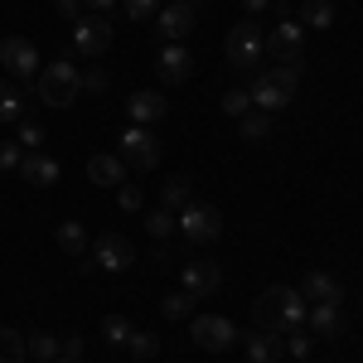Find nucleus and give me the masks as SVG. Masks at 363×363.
Returning a JSON list of instances; mask_svg holds the SVG:
<instances>
[{
  "mask_svg": "<svg viewBox=\"0 0 363 363\" xmlns=\"http://www.w3.org/2000/svg\"><path fill=\"white\" fill-rule=\"evenodd\" d=\"M102 335L112 339V349H126V339H131V320H126V315H107V320H102Z\"/></svg>",
  "mask_w": 363,
  "mask_h": 363,
  "instance_id": "30",
  "label": "nucleus"
},
{
  "mask_svg": "<svg viewBox=\"0 0 363 363\" xmlns=\"http://www.w3.org/2000/svg\"><path fill=\"white\" fill-rule=\"evenodd\" d=\"M83 87H87V92H102V87H107V73H102V68H92V73L83 78Z\"/></svg>",
  "mask_w": 363,
  "mask_h": 363,
  "instance_id": "40",
  "label": "nucleus"
},
{
  "mask_svg": "<svg viewBox=\"0 0 363 363\" xmlns=\"http://www.w3.org/2000/svg\"><path fill=\"white\" fill-rule=\"evenodd\" d=\"M174 228L194 242V247H208V242H218L223 238V213L213 208V203H184L179 213H174Z\"/></svg>",
  "mask_w": 363,
  "mask_h": 363,
  "instance_id": "4",
  "label": "nucleus"
},
{
  "mask_svg": "<svg viewBox=\"0 0 363 363\" xmlns=\"http://www.w3.org/2000/svg\"><path fill=\"white\" fill-rule=\"evenodd\" d=\"M20 174H25V184L49 189V184H58V160L44 155V150H25V155H20Z\"/></svg>",
  "mask_w": 363,
  "mask_h": 363,
  "instance_id": "17",
  "label": "nucleus"
},
{
  "mask_svg": "<svg viewBox=\"0 0 363 363\" xmlns=\"http://www.w3.org/2000/svg\"><path fill=\"white\" fill-rule=\"evenodd\" d=\"M242 121V140H262V136H272V112H257L252 107L247 116H238Z\"/></svg>",
  "mask_w": 363,
  "mask_h": 363,
  "instance_id": "27",
  "label": "nucleus"
},
{
  "mask_svg": "<svg viewBox=\"0 0 363 363\" xmlns=\"http://www.w3.org/2000/svg\"><path fill=\"white\" fill-rule=\"evenodd\" d=\"M20 155H25L20 140H0V169H20Z\"/></svg>",
  "mask_w": 363,
  "mask_h": 363,
  "instance_id": "36",
  "label": "nucleus"
},
{
  "mask_svg": "<svg viewBox=\"0 0 363 363\" xmlns=\"http://www.w3.org/2000/svg\"><path fill=\"white\" fill-rule=\"evenodd\" d=\"M0 121H25V92L10 78H0Z\"/></svg>",
  "mask_w": 363,
  "mask_h": 363,
  "instance_id": "23",
  "label": "nucleus"
},
{
  "mask_svg": "<svg viewBox=\"0 0 363 363\" xmlns=\"http://www.w3.org/2000/svg\"><path fill=\"white\" fill-rule=\"evenodd\" d=\"M25 335H20V330H5V325H0V363H25Z\"/></svg>",
  "mask_w": 363,
  "mask_h": 363,
  "instance_id": "25",
  "label": "nucleus"
},
{
  "mask_svg": "<svg viewBox=\"0 0 363 363\" xmlns=\"http://www.w3.org/2000/svg\"><path fill=\"white\" fill-rule=\"evenodd\" d=\"M83 5H92V10H112L116 0H83Z\"/></svg>",
  "mask_w": 363,
  "mask_h": 363,
  "instance_id": "42",
  "label": "nucleus"
},
{
  "mask_svg": "<svg viewBox=\"0 0 363 363\" xmlns=\"http://www.w3.org/2000/svg\"><path fill=\"white\" fill-rule=\"evenodd\" d=\"M301 296L315 301V306H339V301H344V286H339L330 272H310V277L301 281Z\"/></svg>",
  "mask_w": 363,
  "mask_h": 363,
  "instance_id": "18",
  "label": "nucleus"
},
{
  "mask_svg": "<svg viewBox=\"0 0 363 363\" xmlns=\"http://www.w3.org/2000/svg\"><path fill=\"white\" fill-rule=\"evenodd\" d=\"M267 54L301 68V58H306V29L296 25V20H281V25L267 34Z\"/></svg>",
  "mask_w": 363,
  "mask_h": 363,
  "instance_id": "9",
  "label": "nucleus"
},
{
  "mask_svg": "<svg viewBox=\"0 0 363 363\" xmlns=\"http://www.w3.org/2000/svg\"><path fill=\"white\" fill-rule=\"evenodd\" d=\"M58 247L68 252V257H83V247H87V228L73 218V223H58Z\"/></svg>",
  "mask_w": 363,
  "mask_h": 363,
  "instance_id": "24",
  "label": "nucleus"
},
{
  "mask_svg": "<svg viewBox=\"0 0 363 363\" xmlns=\"http://www.w3.org/2000/svg\"><path fill=\"white\" fill-rule=\"evenodd\" d=\"M296 87H301V68H296V63H281V68H257V78H252L247 92H252V107H257V112L277 116L281 107H291Z\"/></svg>",
  "mask_w": 363,
  "mask_h": 363,
  "instance_id": "2",
  "label": "nucleus"
},
{
  "mask_svg": "<svg viewBox=\"0 0 363 363\" xmlns=\"http://www.w3.org/2000/svg\"><path fill=\"white\" fill-rule=\"evenodd\" d=\"M116 199H121V208H126V213H136L140 203H145V199H140V189H136V184H121V189H116Z\"/></svg>",
  "mask_w": 363,
  "mask_h": 363,
  "instance_id": "37",
  "label": "nucleus"
},
{
  "mask_svg": "<svg viewBox=\"0 0 363 363\" xmlns=\"http://www.w3.org/2000/svg\"><path fill=\"white\" fill-rule=\"evenodd\" d=\"M194 301L199 296H189V291H169L165 301H160V310H165V320H189L194 315Z\"/></svg>",
  "mask_w": 363,
  "mask_h": 363,
  "instance_id": "26",
  "label": "nucleus"
},
{
  "mask_svg": "<svg viewBox=\"0 0 363 363\" xmlns=\"http://www.w3.org/2000/svg\"><path fill=\"white\" fill-rule=\"evenodd\" d=\"M116 155H121L126 165H136V169H155L160 165V140H155L150 126H126V131L116 136Z\"/></svg>",
  "mask_w": 363,
  "mask_h": 363,
  "instance_id": "6",
  "label": "nucleus"
},
{
  "mask_svg": "<svg viewBox=\"0 0 363 363\" xmlns=\"http://www.w3.org/2000/svg\"><path fill=\"white\" fill-rule=\"evenodd\" d=\"M242 5H247L252 15H257V10H267V5H272V0H242Z\"/></svg>",
  "mask_w": 363,
  "mask_h": 363,
  "instance_id": "41",
  "label": "nucleus"
},
{
  "mask_svg": "<svg viewBox=\"0 0 363 363\" xmlns=\"http://www.w3.org/2000/svg\"><path fill=\"white\" fill-rule=\"evenodd\" d=\"M145 228H150V238H169V233H174V213H169V208H150Z\"/></svg>",
  "mask_w": 363,
  "mask_h": 363,
  "instance_id": "33",
  "label": "nucleus"
},
{
  "mask_svg": "<svg viewBox=\"0 0 363 363\" xmlns=\"http://www.w3.org/2000/svg\"><path fill=\"white\" fill-rule=\"evenodd\" d=\"M49 363H73V359H49Z\"/></svg>",
  "mask_w": 363,
  "mask_h": 363,
  "instance_id": "43",
  "label": "nucleus"
},
{
  "mask_svg": "<svg viewBox=\"0 0 363 363\" xmlns=\"http://www.w3.org/2000/svg\"><path fill=\"white\" fill-rule=\"evenodd\" d=\"M121 10H126V20H155L160 15V0H121Z\"/></svg>",
  "mask_w": 363,
  "mask_h": 363,
  "instance_id": "32",
  "label": "nucleus"
},
{
  "mask_svg": "<svg viewBox=\"0 0 363 363\" xmlns=\"http://www.w3.org/2000/svg\"><path fill=\"white\" fill-rule=\"evenodd\" d=\"M58 359H73V363H78V359H83V339H78V335L58 339Z\"/></svg>",
  "mask_w": 363,
  "mask_h": 363,
  "instance_id": "38",
  "label": "nucleus"
},
{
  "mask_svg": "<svg viewBox=\"0 0 363 363\" xmlns=\"http://www.w3.org/2000/svg\"><path fill=\"white\" fill-rule=\"evenodd\" d=\"M155 34L165 39V44H179V39H189L194 34V5H160V15H155Z\"/></svg>",
  "mask_w": 363,
  "mask_h": 363,
  "instance_id": "12",
  "label": "nucleus"
},
{
  "mask_svg": "<svg viewBox=\"0 0 363 363\" xmlns=\"http://www.w3.org/2000/svg\"><path fill=\"white\" fill-rule=\"evenodd\" d=\"M228 58H233V68H262V58H267V29L257 25V20H238V25L228 29Z\"/></svg>",
  "mask_w": 363,
  "mask_h": 363,
  "instance_id": "5",
  "label": "nucleus"
},
{
  "mask_svg": "<svg viewBox=\"0 0 363 363\" xmlns=\"http://www.w3.org/2000/svg\"><path fill=\"white\" fill-rule=\"evenodd\" d=\"M247 339V359L252 363H277L281 354H286V335H267V330H252Z\"/></svg>",
  "mask_w": 363,
  "mask_h": 363,
  "instance_id": "19",
  "label": "nucleus"
},
{
  "mask_svg": "<svg viewBox=\"0 0 363 363\" xmlns=\"http://www.w3.org/2000/svg\"><path fill=\"white\" fill-rule=\"evenodd\" d=\"M184 5H199V0H184Z\"/></svg>",
  "mask_w": 363,
  "mask_h": 363,
  "instance_id": "44",
  "label": "nucleus"
},
{
  "mask_svg": "<svg viewBox=\"0 0 363 363\" xmlns=\"http://www.w3.org/2000/svg\"><path fill=\"white\" fill-rule=\"evenodd\" d=\"M0 68L10 78L29 83V78H39V49L29 44L25 34H10V39H0Z\"/></svg>",
  "mask_w": 363,
  "mask_h": 363,
  "instance_id": "7",
  "label": "nucleus"
},
{
  "mask_svg": "<svg viewBox=\"0 0 363 363\" xmlns=\"http://www.w3.org/2000/svg\"><path fill=\"white\" fill-rule=\"evenodd\" d=\"M78 87H83V73L73 68V63H49V68H39V102L44 107H73L78 102Z\"/></svg>",
  "mask_w": 363,
  "mask_h": 363,
  "instance_id": "3",
  "label": "nucleus"
},
{
  "mask_svg": "<svg viewBox=\"0 0 363 363\" xmlns=\"http://www.w3.org/2000/svg\"><path fill=\"white\" fill-rule=\"evenodd\" d=\"M54 10L63 20H78V15H83V0H54Z\"/></svg>",
  "mask_w": 363,
  "mask_h": 363,
  "instance_id": "39",
  "label": "nucleus"
},
{
  "mask_svg": "<svg viewBox=\"0 0 363 363\" xmlns=\"http://www.w3.org/2000/svg\"><path fill=\"white\" fill-rule=\"evenodd\" d=\"M335 25V0H306L301 5V29H330Z\"/></svg>",
  "mask_w": 363,
  "mask_h": 363,
  "instance_id": "22",
  "label": "nucleus"
},
{
  "mask_svg": "<svg viewBox=\"0 0 363 363\" xmlns=\"http://www.w3.org/2000/svg\"><path fill=\"white\" fill-rule=\"evenodd\" d=\"M184 203H194V184H189V174H174V179H165V189H160V208L179 213Z\"/></svg>",
  "mask_w": 363,
  "mask_h": 363,
  "instance_id": "21",
  "label": "nucleus"
},
{
  "mask_svg": "<svg viewBox=\"0 0 363 363\" xmlns=\"http://www.w3.org/2000/svg\"><path fill=\"white\" fill-rule=\"evenodd\" d=\"M87 179L102 184V189H121V184H126V160H121L116 150H102V155L87 160Z\"/></svg>",
  "mask_w": 363,
  "mask_h": 363,
  "instance_id": "16",
  "label": "nucleus"
},
{
  "mask_svg": "<svg viewBox=\"0 0 363 363\" xmlns=\"http://www.w3.org/2000/svg\"><path fill=\"white\" fill-rule=\"evenodd\" d=\"M73 49L87 54V58L107 54V49H112V25H107L102 15H78V20H73Z\"/></svg>",
  "mask_w": 363,
  "mask_h": 363,
  "instance_id": "8",
  "label": "nucleus"
},
{
  "mask_svg": "<svg viewBox=\"0 0 363 363\" xmlns=\"http://www.w3.org/2000/svg\"><path fill=\"white\" fill-rule=\"evenodd\" d=\"M25 349H29L39 363H49V359H58V335H44V330H39V335L25 339Z\"/></svg>",
  "mask_w": 363,
  "mask_h": 363,
  "instance_id": "29",
  "label": "nucleus"
},
{
  "mask_svg": "<svg viewBox=\"0 0 363 363\" xmlns=\"http://www.w3.org/2000/svg\"><path fill=\"white\" fill-rule=\"evenodd\" d=\"M165 97L160 92H150V87H140V92H131L126 97V116H131V126H155L160 116H165Z\"/></svg>",
  "mask_w": 363,
  "mask_h": 363,
  "instance_id": "15",
  "label": "nucleus"
},
{
  "mask_svg": "<svg viewBox=\"0 0 363 363\" xmlns=\"http://www.w3.org/2000/svg\"><path fill=\"white\" fill-rule=\"evenodd\" d=\"M20 145H25V150H39V145H44V126H39V121H20Z\"/></svg>",
  "mask_w": 363,
  "mask_h": 363,
  "instance_id": "35",
  "label": "nucleus"
},
{
  "mask_svg": "<svg viewBox=\"0 0 363 363\" xmlns=\"http://www.w3.org/2000/svg\"><path fill=\"white\" fill-rule=\"evenodd\" d=\"M155 73H160V83H184V78L194 73V54H189L184 44H165V49L155 54Z\"/></svg>",
  "mask_w": 363,
  "mask_h": 363,
  "instance_id": "14",
  "label": "nucleus"
},
{
  "mask_svg": "<svg viewBox=\"0 0 363 363\" xmlns=\"http://www.w3.org/2000/svg\"><path fill=\"white\" fill-rule=\"evenodd\" d=\"M126 349L136 354V363H150L155 354H160V339L145 335V330H131V339H126Z\"/></svg>",
  "mask_w": 363,
  "mask_h": 363,
  "instance_id": "28",
  "label": "nucleus"
},
{
  "mask_svg": "<svg viewBox=\"0 0 363 363\" xmlns=\"http://www.w3.org/2000/svg\"><path fill=\"white\" fill-rule=\"evenodd\" d=\"M233 339H238L233 320H223V315H194V344L199 349L223 354V349H233Z\"/></svg>",
  "mask_w": 363,
  "mask_h": 363,
  "instance_id": "10",
  "label": "nucleus"
},
{
  "mask_svg": "<svg viewBox=\"0 0 363 363\" xmlns=\"http://www.w3.org/2000/svg\"><path fill=\"white\" fill-rule=\"evenodd\" d=\"M306 296L296 291V286H272V291H262L257 296V306H252V320H257V330H267V335H291V330H301L306 325Z\"/></svg>",
  "mask_w": 363,
  "mask_h": 363,
  "instance_id": "1",
  "label": "nucleus"
},
{
  "mask_svg": "<svg viewBox=\"0 0 363 363\" xmlns=\"http://www.w3.org/2000/svg\"><path fill=\"white\" fill-rule=\"evenodd\" d=\"M92 262H97L102 272H126V267L136 262V247H131L121 233H102V238L92 242Z\"/></svg>",
  "mask_w": 363,
  "mask_h": 363,
  "instance_id": "11",
  "label": "nucleus"
},
{
  "mask_svg": "<svg viewBox=\"0 0 363 363\" xmlns=\"http://www.w3.org/2000/svg\"><path fill=\"white\" fill-rule=\"evenodd\" d=\"M306 325H310V335H320V339H339L344 335V315H339V306H310Z\"/></svg>",
  "mask_w": 363,
  "mask_h": 363,
  "instance_id": "20",
  "label": "nucleus"
},
{
  "mask_svg": "<svg viewBox=\"0 0 363 363\" xmlns=\"http://www.w3.org/2000/svg\"><path fill=\"white\" fill-rule=\"evenodd\" d=\"M184 291L189 296H213L218 286H223V267L218 262H208V257H199V262H184Z\"/></svg>",
  "mask_w": 363,
  "mask_h": 363,
  "instance_id": "13",
  "label": "nucleus"
},
{
  "mask_svg": "<svg viewBox=\"0 0 363 363\" xmlns=\"http://www.w3.org/2000/svg\"><path fill=\"white\" fill-rule=\"evenodd\" d=\"M310 344H315V339H310L306 330H291V335H286V354H296V359L306 363L310 359Z\"/></svg>",
  "mask_w": 363,
  "mask_h": 363,
  "instance_id": "34",
  "label": "nucleus"
},
{
  "mask_svg": "<svg viewBox=\"0 0 363 363\" xmlns=\"http://www.w3.org/2000/svg\"><path fill=\"white\" fill-rule=\"evenodd\" d=\"M223 112L228 116H247L252 112V92L247 87H228L223 92Z\"/></svg>",
  "mask_w": 363,
  "mask_h": 363,
  "instance_id": "31",
  "label": "nucleus"
}]
</instances>
